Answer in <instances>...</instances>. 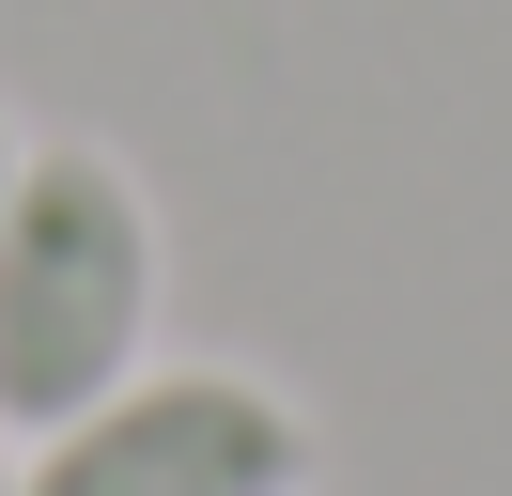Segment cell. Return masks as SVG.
<instances>
[{"label":"cell","instance_id":"1","mask_svg":"<svg viewBox=\"0 0 512 496\" xmlns=\"http://www.w3.org/2000/svg\"><path fill=\"white\" fill-rule=\"evenodd\" d=\"M156 341V202L125 155L32 140L0 186V434L32 450L78 403H109Z\"/></svg>","mask_w":512,"mask_h":496},{"label":"cell","instance_id":"2","mask_svg":"<svg viewBox=\"0 0 512 496\" xmlns=\"http://www.w3.org/2000/svg\"><path fill=\"white\" fill-rule=\"evenodd\" d=\"M16 496H311V419L264 372H156L140 357L109 403H78L63 434H32Z\"/></svg>","mask_w":512,"mask_h":496},{"label":"cell","instance_id":"3","mask_svg":"<svg viewBox=\"0 0 512 496\" xmlns=\"http://www.w3.org/2000/svg\"><path fill=\"white\" fill-rule=\"evenodd\" d=\"M16 155H32V140H16V124H0V186H16Z\"/></svg>","mask_w":512,"mask_h":496},{"label":"cell","instance_id":"4","mask_svg":"<svg viewBox=\"0 0 512 496\" xmlns=\"http://www.w3.org/2000/svg\"><path fill=\"white\" fill-rule=\"evenodd\" d=\"M0 496H16V465H0Z\"/></svg>","mask_w":512,"mask_h":496}]
</instances>
